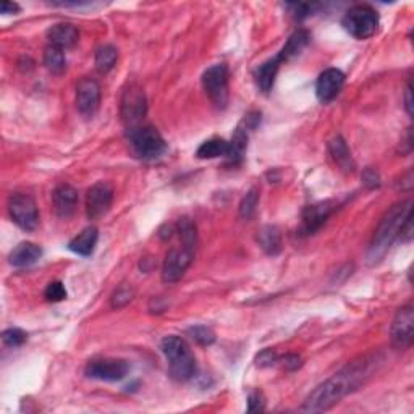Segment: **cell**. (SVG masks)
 Segmentation results:
<instances>
[{"instance_id":"4fadbf2b","label":"cell","mask_w":414,"mask_h":414,"mask_svg":"<svg viewBox=\"0 0 414 414\" xmlns=\"http://www.w3.org/2000/svg\"><path fill=\"white\" fill-rule=\"evenodd\" d=\"M335 206L337 204L333 201H322L306 207L303 214H301L299 235H314L327 222V219L332 216L333 211H335Z\"/></svg>"},{"instance_id":"d590c367","label":"cell","mask_w":414,"mask_h":414,"mask_svg":"<svg viewBox=\"0 0 414 414\" xmlns=\"http://www.w3.org/2000/svg\"><path fill=\"white\" fill-rule=\"evenodd\" d=\"M266 410V398L261 392H252L248 396V411L250 413H262Z\"/></svg>"},{"instance_id":"836d02e7","label":"cell","mask_w":414,"mask_h":414,"mask_svg":"<svg viewBox=\"0 0 414 414\" xmlns=\"http://www.w3.org/2000/svg\"><path fill=\"white\" fill-rule=\"evenodd\" d=\"M278 354L273 351V349L267 348V349H262V351L256 356V366L261 369H266V368H272V366H277L278 364Z\"/></svg>"},{"instance_id":"7a4b0ae2","label":"cell","mask_w":414,"mask_h":414,"mask_svg":"<svg viewBox=\"0 0 414 414\" xmlns=\"http://www.w3.org/2000/svg\"><path fill=\"white\" fill-rule=\"evenodd\" d=\"M413 212V201L406 199L395 204L390 207V211L385 212V216L382 217L377 230H375L374 238L370 241V246L368 250V264L375 266L384 259L387 252L392 248L394 241L398 240L400 236L401 225L405 222V219Z\"/></svg>"},{"instance_id":"ac0fdd59","label":"cell","mask_w":414,"mask_h":414,"mask_svg":"<svg viewBox=\"0 0 414 414\" xmlns=\"http://www.w3.org/2000/svg\"><path fill=\"white\" fill-rule=\"evenodd\" d=\"M248 138L250 130L241 122L238 128L235 130L232 139L228 141V153L225 155V159H227L230 165H238L243 162L246 149H248Z\"/></svg>"},{"instance_id":"8fae6325","label":"cell","mask_w":414,"mask_h":414,"mask_svg":"<svg viewBox=\"0 0 414 414\" xmlns=\"http://www.w3.org/2000/svg\"><path fill=\"white\" fill-rule=\"evenodd\" d=\"M114 202V188L109 181H98L86 195V216L91 220L104 217Z\"/></svg>"},{"instance_id":"603a6c76","label":"cell","mask_w":414,"mask_h":414,"mask_svg":"<svg viewBox=\"0 0 414 414\" xmlns=\"http://www.w3.org/2000/svg\"><path fill=\"white\" fill-rule=\"evenodd\" d=\"M278 68H280V62H278V58H271V60H267L262 63V65L256 70V84L257 88H259L262 93H271L273 84H276V78H277V73H278Z\"/></svg>"},{"instance_id":"1f68e13d","label":"cell","mask_w":414,"mask_h":414,"mask_svg":"<svg viewBox=\"0 0 414 414\" xmlns=\"http://www.w3.org/2000/svg\"><path fill=\"white\" fill-rule=\"evenodd\" d=\"M44 297L47 301H51V303H60V301L67 298V290L63 287L62 282H52L47 285Z\"/></svg>"},{"instance_id":"8992f818","label":"cell","mask_w":414,"mask_h":414,"mask_svg":"<svg viewBox=\"0 0 414 414\" xmlns=\"http://www.w3.org/2000/svg\"><path fill=\"white\" fill-rule=\"evenodd\" d=\"M148 114V102L144 91L138 84H130L123 91L120 115L122 122L125 123L128 131L141 127V122Z\"/></svg>"},{"instance_id":"cb8c5ba5","label":"cell","mask_w":414,"mask_h":414,"mask_svg":"<svg viewBox=\"0 0 414 414\" xmlns=\"http://www.w3.org/2000/svg\"><path fill=\"white\" fill-rule=\"evenodd\" d=\"M329 153L335 164L340 167L343 172H353L354 170V160L351 157V150L342 136L333 138L329 144Z\"/></svg>"},{"instance_id":"d6a6232c","label":"cell","mask_w":414,"mask_h":414,"mask_svg":"<svg viewBox=\"0 0 414 414\" xmlns=\"http://www.w3.org/2000/svg\"><path fill=\"white\" fill-rule=\"evenodd\" d=\"M134 297V292L131 287H120L117 290V292L112 295V306L114 308H123V306H127Z\"/></svg>"},{"instance_id":"e575fe53","label":"cell","mask_w":414,"mask_h":414,"mask_svg":"<svg viewBox=\"0 0 414 414\" xmlns=\"http://www.w3.org/2000/svg\"><path fill=\"white\" fill-rule=\"evenodd\" d=\"M287 8L290 10V13L293 15L295 18L303 20L309 15H313L314 8H317V5H309V4H287Z\"/></svg>"},{"instance_id":"5bb4252c","label":"cell","mask_w":414,"mask_h":414,"mask_svg":"<svg viewBox=\"0 0 414 414\" xmlns=\"http://www.w3.org/2000/svg\"><path fill=\"white\" fill-rule=\"evenodd\" d=\"M101 105V86L93 78H83L77 86V107L83 117H94Z\"/></svg>"},{"instance_id":"277c9868","label":"cell","mask_w":414,"mask_h":414,"mask_svg":"<svg viewBox=\"0 0 414 414\" xmlns=\"http://www.w3.org/2000/svg\"><path fill=\"white\" fill-rule=\"evenodd\" d=\"M343 28L356 39H369L379 28V13L369 5H354L348 10L342 21Z\"/></svg>"},{"instance_id":"f546056e","label":"cell","mask_w":414,"mask_h":414,"mask_svg":"<svg viewBox=\"0 0 414 414\" xmlns=\"http://www.w3.org/2000/svg\"><path fill=\"white\" fill-rule=\"evenodd\" d=\"M188 333H190V337L193 338V340L202 347H209L216 342V333H214L211 327H207V325L190 327V329H188Z\"/></svg>"},{"instance_id":"6da1fadb","label":"cell","mask_w":414,"mask_h":414,"mask_svg":"<svg viewBox=\"0 0 414 414\" xmlns=\"http://www.w3.org/2000/svg\"><path fill=\"white\" fill-rule=\"evenodd\" d=\"M385 358L379 351H370L363 354L345 368H342L330 379L317 385L311 394L306 396L303 403V411L321 413L327 411L337 405L338 401L364 387L368 382L377 374Z\"/></svg>"},{"instance_id":"2e32d148","label":"cell","mask_w":414,"mask_h":414,"mask_svg":"<svg viewBox=\"0 0 414 414\" xmlns=\"http://www.w3.org/2000/svg\"><path fill=\"white\" fill-rule=\"evenodd\" d=\"M78 191L72 185H67V183L58 185L52 195L53 209H56L57 216L62 219L72 217L78 207Z\"/></svg>"},{"instance_id":"44dd1931","label":"cell","mask_w":414,"mask_h":414,"mask_svg":"<svg viewBox=\"0 0 414 414\" xmlns=\"http://www.w3.org/2000/svg\"><path fill=\"white\" fill-rule=\"evenodd\" d=\"M256 240L257 243H259L261 250L269 256H277L282 252V233L280 230L273 227V225H266V227H262L259 232H257Z\"/></svg>"},{"instance_id":"83f0119b","label":"cell","mask_w":414,"mask_h":414,"mask_svg":"<svg viewBox=\"0 0 414 414\" xmlns=\"http://www.w3.org/2000/svg\"><path fill=\"white\" fill-rule=\"evenodd\" d=\"M44 65L52 73H62L67 68L65 51L58 49L56 46H49L44 52Z\"/></svg>"},{"instance_id":"ab89813d","label":"cell","mask_w":414,"mask_h":414,"mask_svg":"<svg viewBox=\"0 0 414 414\" xmlns=\"http://www.w3.org/2000/svg\"><path fill=\"white\" fill-rule=\"evenodd\" d=\"M0 12H2L4 15H8V13H18V12H20V7H18V4H15V2H7V0H5V2H2V5H0Z\"/></svg>"},{"instance_id":"52a82bcc","label":"cell","mask_w":414,"mask_h":414,"mask_svg":"<svg viewBox=\"0 0 414 414\" xmlns=\"http://www.w3.org/2000/svg\"><path fill=\"white\" fill-rule=\"evenodd\" d=\"M202 88L207 98L217 109H225L228 104V68L225 63L209 67L202 75Z\"/></svg>"},{"instance_id":"d4e9b609","label":"cell","mask_w":414,"mask_h":414,"mask_svg":"<svg viewBox=\"0 0 414 414\" xmlns=\"http://www.w3.org/2000/svg\"><path fill=\"white\" fill-rule=\"evenodd\" d=\"M228 153V141H225L222 138H212L204 141L201 146L198 148L196 155L198 159H217L225 157Z\"/></svg>"},{"instance_id":"4dcf8cb0","label":"cell","mask_w":414,"mask_h":414,"mask_svg":"<svg viewBox=\"0 0 414 414\" xmlns=\"http://www.w3.org/2000/svg\"><path fill=\"white\" fill-rule=\"evenodd\" d=\"M26 338H28L26 332H23L21 329H17V327H12V329L4 330V333H2L4 343L10 348L21 347L26 342Z\"/></svg>"},{"instance_id":"f35d334b","label":"cell","mask_w":414,"mask_h":414,"mask_svg":"<svg viewBox=\"0 0 414 414\" xmlns=\"http://www.w3.org/2000/svg\"><path fill=\"white\" fill-rule=\"evenodd\" d=\"M363 180H364V183L366 185H368L369 188H379L380 186V179H379V175L375 174L374 170H370V169H368L364 172V175H363Z\"/></svg>"},{"instance_id":"7c38bea8","label":"cell","mask_w":414,"mask_h":414,"mask_svg":"<svg viewBox=\"0 0 414 414\" xmlns=\"http://www.w3.org/2000/svg\"><path fill=\"white\" fill-rule=\"evenodd\" d=\"M193 257H195V250H188L185 246L170 250L162 266V280L165 283L179 282L191 266Z\"/></svg>"},{"instance_id":"30bf717a","label":"cell","mask_w":414,"mask_h":414,"mask_svg":"<svg viewBox=\"0 0 414 414\" xmlns=\"http://www.w3.org/2000/svg\"><path fill=\"white\" fill-rule=\"evenodd\" d=\"M414 338V309L411 304L396 311L390 327V340L396 349H408Z\"/></svg>"},{"instance_id":"8d00e7d4","label":"cell","mask_w":414,"mask_h":414,"mask_svg":"<svg viewBox=\"0 0 414 414\" xmlns=\"http://www.w3.org/2000/svg\"><path fill=\"white\" fill-rule=\"evenodd\" d=\"M398 238H400L403 243H410L413 240V212L405 219V222H403Z\"/></svg>"},{"instance_id":"d6986e66","label":"cell","mask_w":414,"mask_h":414,"mask_svg":"<svg viewBox=\"0 0 414 414\" xmlns=\"http://www.w3.org/2000/svg\"><path fill=\"white\" fill-rule=\"evenodd\" d=\"M42 250L34 243L25 241L10 252L8 261L13 267H30L41 259Z\"/></svg>"},{"instance_id":"ba28073f","label":"cell","mask_w":414,"mask_h":414,"mask_svg":"<svg viewBox=\"0 0 414 414\" xmlns=\"http://www.w3.org/2000/svg\"><path fill=\"white\" fill-rule=\"evenodd\" d=\"M8 214L10 219L18 225L21 230L26 232H33L39 222V212H37V206L34 199L23 195V193H15L8 198Z\"/></svg>"},{"instance_id":"9c48e42d","label":"cell","mask_w":414,"mask_h":414,"mask_svg":"<svg viewBox=\"0 0 414 414\" xmlns=\"http://www.w3.org/2000/svg\"><path fill=\"white\" fill-rule=\"evenodd\" d=\"M130 373V364L125 359L118 358H99L89 361L86 366V377L102 382H118L127 377Z\"/></svg>"},{"instance_id":"9a60e30c","label":"cell","mask_w":414,"mask_h":414,"mask_svg":"<svg viewBox=\"0 0 414 414\" xmlns=\"http://www.w3.org/2000/svg\"><path fill=\"white\" fill-rule=\"evenodd\" d=\"M345 84V73L338 68H327L325 72H322L317 78L316 83V94L322 104L332 102L333 99L340 94Z\"/></svg>"},{"instance_id":"74e56055","label":"cell","mask_w":414,"mask_h":414,"mask_svg":"<svg viewBox=\"0 0 414 414\" xmlns=\"http://www.w3.org/2000/svg\"><path fill=\"white\" fill-rule=\"evenodd\" d=\"M278 364H282L287 370H297L301 368V358L298 354H287V356L278 358Z\"/></svg>"},{"instance_id":"ffe728a7","label":"cell","mask_w":414,"mask_h":414,"mask_svg":"<svg viewBox=\"0 0 414 414\" xmlns=\"http://www.w3.org/2000/svg\"><path fill=\"white\" fill-rule=\"evenodd\" d=\"M98 240H99L98 228L91 225V227L84 228L82 233H78L72 241H70L68 250L78 256H91L96 250Z\"/></svg>"},{"instance_id":"7402d4cb","label":"cell","mask_w":414,"mask_h":414,"mask_svg":"<svg viewBox=\"0 0 414 414\" xmlns=\"http://www.w3.org/2000/svg\"><path fill=\"white\" fill-rule=\"evenodd\" d=\"M309 39H311V34L306 30L295 31V33L288 37V41L285 42L282 51L278 52V56H277L278 62L280 63L288 62V60H292L293 57L299 56L301 51H303L304 47L309 44Z\"/></svg>"},{"instance_id":"f1b7e54d","label":"cell","mask_w":414,"mask_h":414,"mask_svg":"<svg viewBox=\"0 0 414 414\" xmlns=\"http://www.w3.org/2000/svg\"><path fill=\"white\" fill-rule=\"evenodd\" d=\"M257 204H259V190H257V188H251V190L246 193V196L241 199L240 216L250 220L256 214Z\"/></svg>"},{"instance_id":"484cf974","label":"cell","mask_w":414,"mask_h":414,"mask_svg":"<svg viewBox=\"0 0 414 414\" xmlns=\"http://www.w3.org/2000/svg\"><path fill=\"white\" fill-rule=\"evenodd\" d=\"M118 60V51L115 46L105 44L101 46L98 51H96V68L99 70L101 73H109L112 68L115 67Z\"/></svg>"},{"instance_id":"5b68a950","label":"cell","mask_w":414,"mask_h":414,"mask_svg":"<svg viewBox=\"0 0 414 414\" xmlns=\"http://www.w3.org/2000/svg\"><path fill=\"white\" fill-rule=\"evenodd\" d=\"M130 144L133 153L144 160L160 157L167 148L162 134L153 125H141L130 130Z\"/></svg>"},{"instance_id":"60d3db41","label":"cell","mask_w":414,"mask_h":414,"mask_svg":"<svg viewBox=\"0 0 414 414\" xmlns=\"http://www.w3.org/2000/svg\"><path fill=\"white\" fill-rule=\"evenodd\" d=\"M405 107L406 112L410 115H413V99H411V83H408L406 86V93H405Z\"/></svg>"},{"instance_id":"3957f363","label":"cell","mask_w":414,"mask_h":414,"mask_svg":"<svg viewBox=\"0 0 414 414\" xmlns=\"http://www.w3.org/2000/svg\"><path fill=\"white\" fill-rule=\"evenodd\" d=\"M164 356L169 363V375L176 382H188L196 375V358L181 337L169 335L160 343Z\"/></svg>"},{"instance_id":"e0dca14e","label":"cell","mask_w":414,"mask_h":414,"mask_svg":"<svg viewBox=\"0 0 414 414\" xmlns=\"http://www.w3.org/2000/svg\"><path fill=\"white\" fill-rule=\"evenodd\" d=\"M47 39H49L51 46H56L58 49L67 51L72 49L79 39V33L77 26L72 23H58L53 25L52 28L47 31Z\"/></svg>"},{"instance_id":"4316f807","label":"cell","mask_w":414,"mask_h":414,"mask_svg":"<svg viewBox=\"0 0 414 414\" xmlns=\"http://www.w3.org/2000/svg\"><path fill=\"white\" fill-rule=\"evenodd\" d=\"M176 233L180 235L181 245L185 246V248H188V250L196 248L198 232H196V224L193 222L191 219H188V217L180 219L179 224H176Z\"/></svg>"}]
</instances>
